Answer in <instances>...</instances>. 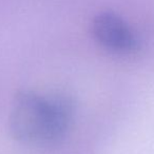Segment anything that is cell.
<instances>
[{
    "instance_id": "6da1fadb",
    "label": "cell",
    "mask_w": 154,
    "mask_h": 154,
    "mask_svg": "<svg viewBox=\"0 0 154 154\" xmlns=\"http://www.w3.org/2000/svg\"><path fill=\"white\" fill-rule=\"evenodd\" d=\"M72 103L61 95L40 96L21 92L15 97L10 114V131L26 145H57L63 139L72 118Z\"/></svg>"
},
{
    "instance_id": "7a4b0ae2",
    "label": "cell",
    "mask_w": 154,
    "mask_h": 154,
    "mask_svg": "<svg viewBox=\"0 0 154 154\" xmlns=\"http://www.w3.org/2000/svg\"><path fill=\"white\" fill-rule=\"evenodd\" d=\"M93 35L103 47L116 53H132L138 41L122 18L114 13L105 12L97 15L92 24Z\"/></svg>"
}]
</instances>
